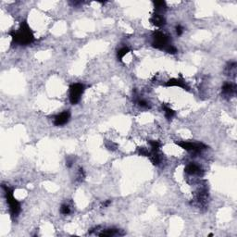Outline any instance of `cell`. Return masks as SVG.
<instances>
[{
  "label": "cell",
  "mask_w": 237,
  "mask_h": 237,
  "mask_svg": "<svg viewBox=\"0 0 237 237\" xmlns=\"http://www.w3.org/2000/svg\"><path fill=\"white\" fill-rule=\"evenodd\" d=\"M130 52V49L128 48V47H121L119 51H118V53H117V57H118V59L120 60V61H121L122 60V58L128 54V53Z\"/></svg>",
  "instance_id": "5bb4252c"
},
{
  "label": "cell",
  "mask_w": 237,
  "mask_h": 237,
  "mask_svg": "<svg viewBox=\"0 0 237 237\" xmlns=\"http://www.w3.org/2000/svg\"><path fill=\"white\" fill-rule=\"evenodd\" d=\"M119 234V230L117 229H106L103 230L102 233L98 234L99 236H114V235H118Z\"/></svg>",
  "instance_id": "7c38bea8"
},
{
  "label": "cell",
  "mask_w": 237,
  "mask_h": 237,
  "mask_svg": "<svg viewBox=\"0 0 237 237\" xmlns=\"http://www.w3.org/2000/svg\"><path fill=\"white\" fill-rule=\"evenodd\" d=\"M150 22L156 27L160 28L166 24V20L160 13H155L152 15V17L150 19Z\"/></svg>",
  "instance_id": "9c48e42d"
},
{
  "label": "cell",
  "mask_w": 237,
  "mask_h": 237,
  "mask_svg": "<svg viewBox=\"0 0 237 237\" xmlns=\"http://www.w3.org/2000/svg\"><path fill=\"white\" fill-rule=\"evenodd\" d=\"M85 178V172L83 170V169L80 168L79 170H78V174H77V180L79 182H82Z\"/></svg>",
  "instance_id": "ac0fdd59"
},
{
  "label": "cell",
  "mask_w": 237,
  "mask_h": 237,
  "mask_svg": "<svg viewBox=\"0 0 237 237\" xmlns=\"http://www.w3.org/2000/svg\"><path fill=\"white\" fill-rule=\"evenodd\" d=\"M10 35L12 38V44L17 46H28L34 41V35L27 22H22L20 28L17 31L11 32Z\"/></svg>",
  "instance_id": "6da1fadb"
},
{
  "label": "cell",
  "mask_w": 237,
  "mask_h": 237,
  "mask_svg": "<svg viewBox=\"0 0 237 237\" xmlns=\"http://www.w3.org/2000/svg\"><path fill=\"white\" fill-rule=\"evenodd\" d=\"M136 103H137V105L139 106L144 107V108H148V107L150 106H149V103H148L146 100L142 99V98H139V99L136 101Z\"/></svg>",
  "instance_id": "2e32d148"
},
{
  "label": "cell",
  "mask_w": 237,
  "mask_h": 237,
  "mask_svg": "<svg viewBox=\"0 0 237 237\" xmlns=\"http://www.w3.org/2000/svg\"><path fill=\"white\" fill-rule=\"evenodd\" d=\"M155 5V9H156V13L162 12L163 10H165L167 8L166 6V2L165 1H155L154 2Z\"/></svg>",
  "instance_id": "4fadbf2b"
},
{
  "label": "cell",
  "mask_w": 237,
  "mask_h": 237,
  "mask_svg": "<svg viewBox=\"0 0 237 237\" xmlns=\"http://www.w3.org/2000/svg\"><path fill=\"white\" fill-rule=\"evenodd\" d=\"M71 118V113L69 111H63L60 114H57L54 118V124L56 126H62L69 122Z\"/></svg>",
  "instance_id": "8992f818"
},
{
  "label": "cell",
  "mask_w": 237,
  "mask_h": 237,
  "mask_svg": "<svg viewBox=\"0 0 237 237\" xmlns=\"http://www.w3.org/2000/svg\"><path fill=\"white\" fill-rule=\"evenodd\" d=\"M153 47L155 48H158L160 50H166L170 45V37L169 35H167L166 33L157 31L154 32L153 34V43H152Z\"/></svg>",
  "instance_id": "3957f363"
},
{
  "label": "cell",
  "mask_w": 237,
  "mask_h": 237,
  "mask_svg": "<svg viewBox=\"0 0 237 237\" xmlns=\"http://www.w3.org/2000/svg\"><path fill=\"white\" fill-rule=\"evenodd\" d=\"M110 204H111V200H106V201H105L102 205H103L104 208H106V207H108Z\"/></svg>",
  "instance_id": "44dd1931"
},
{
  "label": "cell",
  "mask_w": 237,
  "mask_h": 237,
  "mask_svg": "<svg viewBox=\"0 0 237 237\" xmlns=\"http://www.w3.org/2000/svg\"><path fill=\"white\" fill-rule=\"evenodd\" d=\"M72 164H73V160H72V158L67 159V163H66V165H67V167H68V168H71V167L72 166Z\"/></svg>",
  "instance_id": "ffe728a7"
},
{
  "label": "cell",
  "mask_w": 237,
  "mask_h": 237,
  "mask_svg": "<svg viewBox=\"0 0 237 237\" xmlns=\"http://www.w3.org/2000/svg\"><path fill=\"white\" fill-rule=\"evenodd\" d=\"M166 86H178V87H181L185 90H189V87L186 84L185 81L182 78H172V79L169 80L166 82Z\"/></svg>",
  "instance_id": "ba28073f"
},
{
  "label": "cell",
  "mask_w": 237,
  "mask_h": 237,
  "mask_svg": "<svg viewBox=\"0 0 237 237\" xmlns=\"http://www.w3.org/2000/svg\"><path fill=\"white\" fill-rule=\"evenodd\" d=\"M162 108H163V110H164L165 117H166L168 120H170V119H172V118L175 116V111H174L172 108H170V106H168L166 105H163L162 106Z\"/></svg>",
  "instance_id": "8fae6325"
},
{
  "label": "cell",
  "mask_w": 237,
  "mask_h": 237,
  "mask_svg": "<svg viewBox=\"0 0 237 237\" xmlns=\"http://www.w3.org/2000/svg\"><path fill=\"white\" fill-rule=\"evenodd\" d=\"M148 143H149L150 147H151V150H150V151H154V152L158 151L159 148H160V146H161V144H160L158 141H149Z\"/></svg>",
  "instance_id": "9a60e30c"
},
{
  "label": "cell",
  "mask_w": 237,
  "mask_h": 237,
  "mask_svg": "<svg viewBox=\"0 0 237 237\" xmlns=\"http://www.w3.org/2000/svg\"><path fill=\"white\" fill-rule=\"evenodd\" d=\"M2 188L5 192V196L7 199V203L8 204L9 211L12 217H17L21 212V204L20 202L14 197L13 190L7 187V185H2Z\"/></svg>",
  "instance_id": "7a4b0ae2"
},
{
  "label": "cell",
  "mask_w": 237,
  "mask_h": 237,
  "mask_svg": "<svg viewBox=\"0 0 237 237\" xmlns=\"http://www.w3.org/2000/svg\"><path fill=\"white\" fill-rule=\"evenodd\" d=\"M236 92V86L235 84L232 82H225L222 86V94L225 96H232Z\"/></svg>",
  "instance_id": "30bf717a"
},
{
  "label": "cell",
  "mask_w": 237,
  "mask_h": 237,
  "mask_svg": "<svg viewBox=\"0 0 237 237\" xmlns=\"http://www.w3.org/2000/svg\"><path fill=\"white\" fill-rule=\"evenodd\" d=\"M84 92V85L82 83L76 82L70 86V102L72 105L78 104Z\"/></svg>",
  "instance_id": "277c9868"
},
{
  "label": "cell",
  "mask_w": 237,
  "mask_h": 237,
  "mask_svg": "<svg viewBox=\"0 0 237 237\" xmlns=\"http://www.w3.org/2000/svg\"><path fill=\"white\" fill-rule=\"evenodd\" d=\"M60 213L63 214V215H69L71 213V208L68 205L63 204L60 208Z\"/></svg>",
  "instance_id": "e0dca14e"
},
{
  "label": "cell",
  "mask_w": 237,
  "mask_h": 237,
  "mask_svg": "<svg viewBox=\"0 0 237 237\" xmlns=\"http://www.w3.org/2000/svg\"><path fill=\"white\" fill-rule=\"evenodd\" d=\"M176 144L186 151H189L194 154L200 153L203 150L208 148V146L206 145H204L203 143H193V142L182 141V142H177Z\"/></svg>",
  "instance_id": "5b68a950"
},
{
  "label": "cell",
  "mask_w": 237,
  "mask_h": 237,
  "mask_svg": "<svg viewBox=\"0 0 237 237\" xmlns=\"http://www.w3.org/2000/svg\"><path fill=\"white\" fill-rule=\"evenodd\" d=\"M176 33H177L178 36L182 35V34L184 33V27L181 26V25L176 26Z\"/></svg>",
  "instance_id": "d6986e66"
},
{
  "label": "cell",
  "mask_w": 237,
  "mask_h": 237,
  "mask_svg": "<svg viewBox=\"0 0 237 237\" xmlns=\"http://www.w3.org/2000/svg\"><path fill=\"white\" fill-rule=\"evenodd\" d=\"M185 171L189 174V175H197V176H202L203 175V170L200 166L195 164V163H190L185 167Z\"/></svg>",
  "instance_id": "52a82bcc"
}]
</instances>
